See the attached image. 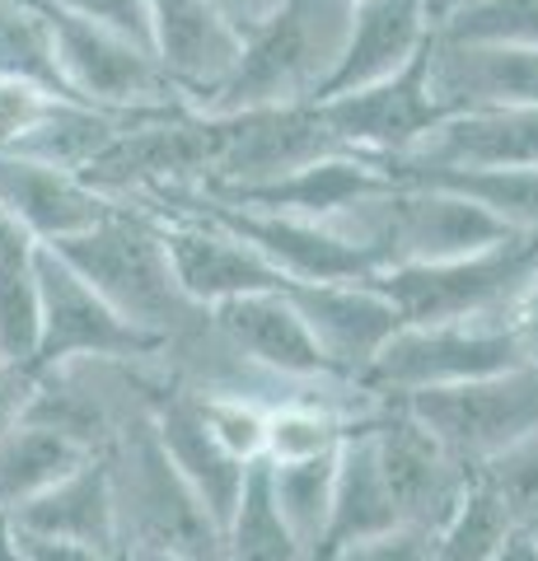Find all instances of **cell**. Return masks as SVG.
<instances>
[{
  "label": "cell",
  "instance_id": "27",
  "mask_svg": "<svg viewBox=\"0 0 538 561\" xmlns=\"http://www.w3.org/2000/svg\"><path fill=\"white\" fill-rule=\"evenodd\" d=\"M393 179H426L440 183L459 197L478 202L492 220H501L511 234H534L538 239V169H482V173H393Z\"/></svg>",
  "mask_w": 538,
  "mask_h": 561
},
{
  "label": "cell",
  "instance_id": "39",
  "mask_svg": "<svg viewBox=\"0 0 538 561\" xmlns=\"http://www.w3.org/2000/svg\"><path fill=\"white\" fill-rule=\"evenodd\" d=\"M511 332L519 342V356H525V365H538V262H534L525 290H519V300H515Z\"/></svg>",
  "mask_w": 538,
  "mask_h": 561
},
{
  "label": "cell",
  "instance_id": "45",
  "mask_svg": "<svg viewBox=\"0 0 538 561\" xmlns=\"http://www.w3.org/2000/svg\"><path fill=\"white\" fill-rule=\"evenodd\" d=\"M0 561H14V552L5 548V542H0Z\"/></svg>",
  "mask_w": 538,
  "mask_h": 561
},
{
  "label": "cell",
  "instance_id": "12",
  "mask_svg": "<svg viewBox=\"0 0 538 561\" xmlns=\"http://www.w3.org/2000/svg\"><path fill=\"white\" fill-rule=\"evenodd\" d=\"M146 216L160 230V249L173 280L197 309H216L225 300H239V295L286 286V276L263 253L197 210H146Z\"/></svg>",
  "mask_w": 538,
  "mask_h": 561
},
{
  "label": "cell",
  "instance_id": "17",
  "mask_svg": "<svg viewBox=\"0 0 538 561\" xmlns=\"http://www.w3.org/2000/svg\"><path fill=\"white\" fill-rule=\"evenodd\" d=\"M426 90L440 117L478 108H538V47L431 38Z\"/></svg>",
  "mask_w": 538,
  "mask_h": 561
},
{
  "label": "cell",
  "instance_id": "9",
  "mask_svg": "<svg viewBox=\"0 0 538 561\" xmlns=\"http://www.w3.org/2000/svg\"><path fill=\"white\" fill-rule=\"evenodd\" d=\"M393 402H403L468 472H478L501 449L538 431V365H515L488 379L408 393Z\"/></svg>",
  "mask_w": 538,
  "mask_h": 561
},
{
  "label": "cell",
  "instance_id": "32",
  "mask_svg": "<svg viewBox=\"0 0 538 561\" xmlns=\"http://www.w3.org/2000/svg\"><path fill=\"white\" fill-rule=\"evenodd\" d=\"M478 486H488L492 496L506 505V515L515 529H529L538 519V431L515 440L511 449H501L496 459H488L473 472Z\"/></svg>",
  "mask_w": 538,
  "mask_h": 561
},
{
  "label": "cell",
  "instance_id": "46",
  "mask_svg": "<svg viewBox=\"0 0 538 561\" xmlns=\"http://www.w3.org/2000/svg\"><path fill=\"white\" fill-rule=\"evenodd\" d=\"M529 534H534V542H538V519H534V524H529Z\"/></svg>",
  "mask_w": 538,
  "mask_h": 561
},
{
  "label": "cell",
  "instance_id": "15",
  "mask_svg": "<svg viewBox=\"0 0 538 561\" xmlns=\"http://www.w3.org/2000/svg\"><path fill=\"white\" fill-rule=\"evenodd\" d=\"M211 323L239 356L272 379L295 383V389H333V383H342L328 370L314 332L300 319V309H295L286 286L225 300L211 309Z\"/></svg>",
  "mask_w": 538,
  "mask_h": 561
},
{
  "label": "cell",
  "instance_id": "11",
  "mask_svg": "<svg viewBox=\"0 0 538 561\" xmlns=\"http://www.w3.org/2000/svg\"><path fill=\"white\" fill-rule=\"evenodd\" d=\"M370 440H375L379 472H385V486L393 496L398 524L436 534L468 496L473 472L393 398H379V408L370 412Z\"/></svg>",
  "mask_w": 538,
  "mask_h": 561
},
{
  "label": "cell",
  "instance_id": "4",
  "mask_svg": "<svg viewBox=\"0 0 538 561\" xmlns=\"http://www.w3.org/2000/svg\"><path fill=\"white\" fill-rule=\"evenodd\" d=\"M346 0H286L272 20L244 38L234 76L202 113L249 108H309L319 103L337 70L346 38Z\"/></svg>",
  "mask_w": 538,
  "mask_h": 561
},
{
  "label": "cell",
  "instance_id": "37",
  "mask_svg": "<svg viewBox=\"0 0 538 561\" xmlns=\"http://www.w3.org/2000/svg\"><path fill=\"white\" fill-rule=\"evenodd\" d=\"M0 542L14 552V561H123L117 552L90 548V542H71V538H43V534H24L0 524Z\"/></svg>",
  "mask_w": 538,
  "mask_h": 561
},
{
  "label": "cell",
  "instance_id": "2",
  "mask_svg": "<svg viewBox=\"0 0 538 561\" xmlns=\"http://www.w3.org/2000/svg\"><path fill=\"white\" fill-rule=\"evenodd\" d=\"M51 249L71 262L127 323L150 332L164 351L183 346L211 323V309H197L179 290L160 249V230H154L146 210L117 206L94 230H84L66 243H51Z\"/></svg>",
  "mask_w": 538,
  "mask_h": 561
},
{
  "label": "cell",
  "instance_id": "26",
  "mask_svg": "<svg viewBox=\"0 0 538 561\" xmlns=\"http://www.w3.org/2000/svg\"><path fill=\"white\" fill-rule=\"evenodd\" d=\"M220 548H225V561H309L305 542L295 538V529L276 511L263 459L249 468L244 491H239L234 511L220 529Z\"/></svg>",
  "mask_w": 538,
  "mask_h": 561
},
{
  "label": "cell",
  "instance_id": "23",
  "mask_svg": "<svg viewBox=\"0 0 538 561\" xmlns=\"http://www.w3.org/2000/svg\"><path fill=\"white\" fill-rule=\"evenodd\" d=\"M389 169L360 154H333L309 169L286 173L282 183L239 192V197H206V202H225V206H249V210H272V216H300V220H333L342 206H352L356 197L385 187ZM197 197V192H193Z\"/></svg>",
  "mask_w": 538,
  "mask_h": 561
},
{
  "label": "cell",
  "instance_id": "10",
  "mask_svg": "<svg viewBox=\"0 0 538 561\" xmlns=\"http://www.w3.org/2000/svg\"><path fill=\"white\" fill-rule=\"evenodd\" d=\"M33 276H38V305H43L33 370L71 360H160L164 346L150 332L127 323L57 249L33 253Z\"/></svg>",
  "mask_w": 538,
  "mask_h": 561
},
{
  "label": "cell",
  "instance_id": "25",
  "mask_svg": "<svg viewBox=\"0 0 538 561\" xmlns=\"http://www.w3.org/2000/svg\"><path fill=\"white\" fill-rule=\"evenodd\" d=\"M84 459H90V449H80L66 435L38 426V421L10 426L0 435V519L28 505L33 496H43L51 482H61Z\"/></svg>",
  "mask_w": 538,
  "mask_h": 561
},
{
  "label": "cell",
  "instance_id": "44",
  "mask_svg": "<svg viewBox=\"0 0 538 561\" xmlns=\"http://www.w3.org/2000/svg\"><path fill=\"white\" fill-rule=\"evenodd\" d=\"M459 5H468V0H431V14H436V24L445 20L449 10H459Z\"/></svg>",
  "mask_w": 538,
  "mask_h": 561
},
{
  "label": "cell",
  "instance_id": "21",
  "mask_svg": "<svg viewBox=\"0 0 538 561\" xmlns=\"http://www.w3.org/2000/svg\"><path fill=\"white\" fill-rule=\"evenodd\" d=\"M154 435H160L169 463L179 468L187 491L202 501V511L225 529V519H230L253 463H239L234 454L206 431L197 402L183 383H169L160 393V402H154Z\"/></svg>",
  "mask_w": 538,
  "mask_h": 561
},
{
  "label": "cell",
  "instance_id": "18",
  "mask_svg": "<svg viewBox=\"0 0 538 561\" xmlns=\"http://www.w3.org/2000/svg\"><path fill=\"white\" fill-rule=\"evenodd\" d=\"M0 210L38 249H51V243H66L84 230H94L103 216H113L117 202L103 197L76 169L0 150Z\"/></svg>",
  "mask_w": 538,
  "mask_h": 561
},
{
  "label": "cell",
  "instance_id": "43",
  "mask_svg": "<svg viewBox=\"0 0 538 561\" xmlns=\"http://www.w3.org/2000/svg\"><path fill=\"white\" fill-rule=\"evenodd\" d=\"M123 561H187V557H173V552H154V548H131V552H123Z\"/></svg>",
  "mask_w": 538,
  "mask_h": 561
},
{
  "label": "cell",
  "instance_id": "31",
  "mask_svg": "<svg viewBox=\"0 0 538 561\" xmlns=\"http://www.w3.org/2000/svg\"><path fill=\"white\" fill-rule=\"evenodd\" d=\"M38 328H43V305H38L33 257L14 262V267H0V360H14L24 370H33Z\"/></svg>",
  "mask_w": 538,
  "mask_h": 561
},
{
  "label": "cell",
  "instance_id": "13",
  "mask_svg": "<svg viewBox=\"0 0 538 561\" xmlns=\"http://www.w3.org/2000/svg\"><path fill=\"white\" fill-rule=\"evenodd\" d=\"M314 108L346 150L385 169L398 164L403 154H412L416 140L440 122V108L431 103V90H426V51L408 70H398V76L366 84V90L323 99Z\"/></svg>",
  "mask_w": 538,
  "mask_h": 561
},
{
  "label": "cell",
  "instance_id": "22",
  "mask_svg": "<svg viewBox=\"0 0 538 561\" xmlns=\"http://www.w3.org/2000/svg\"><path fill=\"white\" fill-rule=\"evenodd\" d=\"M0 524L24 534H43V538H71V542H90V548L117 552L123 557V529H117V505H113V486H108V468L99 454H90L80 468H71L61 482H51L43 496H33L20 505L14 515Z\"/></svg>",
  "mask_w": 538,
  "mask_h": 561
},
{
  "label": "cell",
  "instance_id": "7",
  "mask_svg": "<svg viewBox=\"0 0 538 561\" xmlns=\"http://www.w3.org/2000/svg\"><path fill=\"white\" fill-rule=\"evenodd\" d=\"M206 117H211V160H206L197 197H239V192L282 183L295 169L352 154L328 131L314 103L309 108H249Z\"/></svg>",
  "mask_w": 538,
  "mask_h": 561
},
{
  "label": "cell",
  "instance_id": "40",
  "mask_svg": "<svg viewBox=\"0 0 538 561\" xmlns=\"http://www.w3.org/2000/svg\"><path fill=\"white\" fill-rule=\"evenodd\" d=\"M211 5H216V10L225 14V20H230V24L249 38V33H253L257 24H263V20H272V14L282 10L286 0H211Z\"/></svg>",
  "mask_w": 538,
  "mask_h": 561
},
{
  "label": "cell",
  "instance_id": "33",
  "mask_svg": "<svg viewBox=\"0 0 538 561\" xmlns=\"http://www.w3.org/2000/svg\"><path fill=\"white\" fill-rule=\"evenodd\" d=\"M61 103H66V94L51 90V84L0 70V150L24 154L33 140L47 131V122L57 117Z\"/></svg>",
  "mask_w": 538,
  "mask_h": 561
},
{
  "label": "cell",
  "instance_id": "30",
  "mask_svg": "<svg viewBox=\"0 0 538 561\" xmlns=\"http://www.w3.org/2000/svg\"><path fill=\"white\" fill-rule=\"evenodd\" d=\"M436 38L538 47V0H468L436 24Z\"/></svg>",
  "mask_w": 538,
  "mask_h": 561
},
{
  "label": "cell",
  "instance_id": "29",
  "mask_svg": "<svg viewBox=\"0 0 538 561\" xmlns=\"http://www.w3.org/2000/svg\"><path fill=\"white\" fill-rule=\"evenodd\" d=\"M515 529L506 505H501L488 486H468L459 511L449 515L436 534H431V561H492L496 548Z\"/></svg>",
  "mask_w": 538,
  "mask_h": 561
},
{
  "label": "cell",
  "instance_id": "5",
  "mask_svg": "<svg viewBox=\"0 0 538 561\" xmlns=\"http://www.w3.org/2000/svg\"><path fill=\"white\" fill-rule=\"evenodd\" d=\"M28 5L43 24L51 76H57V90L66 99L108 117H146L164 108H187L164 80V70L154 66L146 43H136L108 24L51 10L43 0H28Z\"/></svg>",
  "mask_w": 538,
  "mask_h": 561
},
{
  "label": "cell",
  "instance_id": "36",
  "mask_svg": "<svg viewBox=\"0 0 538 561\" xmlns=\"http://www.w3.org/2000/svg\"><path fill=\"white\" fill-rule=\"evenodd\" d=\"M319 561H431V534L398 524V529H389V534L352 542V548H337V552H328Z\"/></svg>",
  "mask_w": 538,
  "mask_h": 561
},
{
  "label": "cell",
  "instance_id": "47",
  "mask_svg": "<svg viewBox=\"0 0 538 561\" xmlns=\"http://www.w3.org/2000/svg\"><path fill=\"white\" fill-rule=\"evenodd\" d=\"M346 5H352V0H346Z\"/></svg>",
  "mask_w": 538,
  "mask_h": 561
},
{
  "label": "cell",
  "instance_id": "42",
  "mask_svg": "<svg viewBox=\"0 0 538 561\" xmlns=\"http://www.w3.org/2000/svg\"><path fill=\"white\" fill-rule=\"evenodd\" d=\"M492 561H538V542H534V534H529V529H511Z\"/></svg>",
  "mask_w": 538,
  "mask_h": 561
},
{
  "label": "cell",
  "instance_id": "19",
  "mask_svg": "<svg viewBox=\"0 0 538 561\" xmlns=\"http://www.w3.org/2000/svg\"><path fill=\"white\" fill-rule=\"evenodd\" d=\"M482 173V169H538V108H478L445 113L393 173Z\"/></svg>",
  "mask_w": 538,
  "mask_h": 561
},
{
  "label": "cell",
  "instance_id": "6",
  "mask_svg": "<svg viewBox=\"0 0 538 561\" xmlns=\"http://www.w3.org/2000/svg\"><path fill=\"white\" fill-rule=\"evenodd\" d=\"M538 262L534 234H511L492 249L412 262V267L375 272L370 280L389 295L403 323H511L515 300Z\"/></svg>",
  "mask_w": 538,
  "mask_h": 561
},
{
  "label": "cell",
  "instance_id": "14",
  "mask_svg": "<svg viewBox=\"0 0 538 561\" xmlns=\"http://www.w3.org/2000/svg\"><path fill=\"white\" fill-rule=\"evenodd\" d=\"M150 57L187 108H206L244 57L239 33L211 0H146Z\"/></svg>",
  "mask_w": 538,
  "mask_h": 561
},
{
  "label": "cell",
  "instance_id": "35",
  "mask_svg": "<svg viewBox=\"0 0 538 561\" xmlns=\"http://www.w3.org/2000/svg\"><path fill=\"white\" fill-rule=\"evenodd\" d=\"M51 10H66L76 20H94V24H108L127 38L146 43L150 47V14H146V0H43Z\"/></svg>",
  "mask_w": 538,
  "mask_h": 561
},
{
  "label": "cell",
  "instance_id": "8",
  "mask_svg": "<svg viewBox=\"0 0 538 561\" xmlns=\"http://www.w3.org/2000/svg\"><path fill=\"white\" fill-rule=\"evenodd\" d=\"M525 365L511 323H398L385 351L370 360L360 389L370 398H408L455 389Z\"/></svg>",
  "mask_w": 538,
  "mask_h": 561
},
{
  "label": "cell",
  "instance_id": "24",
  "mask_svg": "<svg viewBox=\"0 0 538 561\" xmlns=\"http://www.w3.org/2000/svg\"><path fill=\"white\" fill-rule=\"evenodd\" d=\"M398 529V511L393 496L385 486V472L375 459V440H370V416H360L352 435L337 449V472H333V511H328V534L319 557L352 548V542H366ZM314 557V561H319Z\"/></svg>",
  "mask_w": 538,
  "mask_h": 561
},
{
  "label": "cell",
  "instance_id": "28",
  "mask_svg": "<svg viewBox=\"0 0 538 561\" xmlns=\"http://www.w3.org/2000/svg\"><path fill=\"white\" fill-rule=\"evenodd\" d=\"M267 468V486L282 519L295 529V538L305 542L309 561L319 557L323 534H328V511H333V472H337V454L323 459H305V463H263Z\"/></svg>",
  "mask_w": 538,
  "mask_h": 561
},
{
  "label": "cell",
  "instance_id": "3",
  "mask_svg": "<svg viewBox=\"0 0 538 561\" xmlns=\"http://www.w3.org/2000/svg\"><path fill=\"white\" fill-rule=\"evenodd\" d=\"M328 225L352 239L375 262V272L463 257L511 239L506 225L492 220L478 202L426 179H389L385 187L342 206Z\"/></svg>",
  "mask_w": 538,
  "mask_h": 561
},
{
  "label": "cell",
  "instance_id": "16",
  "mask_svg": "<svg viewBox=\"0 0 538 561\" xmlns=\"http://www.w3.org/2000/svg\"><path fill=\"white\" fill-rule=\"evenodd\" d=\"M300 319L314 332L328 370L342 383H360L370 360L398 332V309L375 280H314V286H286Z\"/></svg>",
  "mask_w": 538,
  "mask_h": 561
},
{
  "label": "cell",
  "instance_id": "1",
  "mask_svg": "<svg viewBox=\"0 0 538 561\" xmlns=\"http://www.w3.org/2000/svg\"><path fill=\"white\" fill-rule=\"evenodd\" d=\"M154 402L136 408L99 449L117 505L123 552L154 548L187 561H225L220 524L202 511V501L187 491L179 468L169 463L160 435H154Z\"/></svg>",
  "mask_w": 538,
  "mask_h": 561
},
{
  "label": "cell",
  "instance_id": "38",
  "mask_svg": "<svg viewBox=\"0 0 538 561\" xmlns=\"http://www.w3.org/2000/svg\"><path fill=\"white\" fill-rule=\"evenodd\" d=\"M28 393H33V370H24L14 360H0V435L24 421Z\"/></svg>",
  "mask_w": 538,
  "mask_h": 561
},
{
  "label": "cell",
  "instance_id": "34",
  "mask_svg": "<svg viewBox=\"0 0 538 561\" xmlns=\"http://www.w3.org/2000/svg\"><path fill=\"white\" fill-rule=\"evenodd\" d=\"M206 421V431L234 454L239 463L263 459V426H267V402L244 398V393H197L187 389Z\"/></svg>",
  "mask_w": 538,
  "mask_h": 561
},
{
  "label": "cell",
  "instance_id": "20",
  "mask_svg": "<svg viewBox=\"0 0 538 561\" xmlns=\"http://www.w3.org/2000/svg\"><path fill=\"white\" fill-rule=\"evenodd\" d=\"M431 33H436L431 0H352L342 57L323 99L366 90V84H379L398 76V70H408L431 47Z\"/></svg>",
  "mask_w": 538,
  "mask_h": 561
},
{
  "label": "cell",
  "instance_id": "41",
  "mask_svg": "<svg viewBox=\"0 0 538 561\" xmlns=\"http://www.w3.org/2000/svg\"><path fill=\"white\" fill-rule=\"evenodd\" d=\"M38 253V243H33L20 225H14L5 210H0V267H14V262H28Z\"/></svg>",
  "mask_w": 538,
  "mask_h": 561
}]
</instances>
